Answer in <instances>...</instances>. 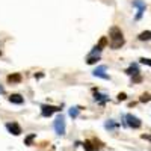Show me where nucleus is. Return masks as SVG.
<instances>
[{"label":"nucleus","mask_w":151,"mask_h":151,"mask_svg":"<svg viewBox=\"0 0 151 151\" xmlns=\"http://www.w3.org/2000/svg\"><path fill=\"white\" fill-rule=\"evenodd\" d=\"M109 36H110V40H112L110 47H112L113 50H118L119 47L124 45V38H122V32H121L119 27H110Z\"/></svg>","instance_id":"obj_1"},{"label":"nucleus","mask_w":151,"mask_h":151,"mask_svg":"<svg viewBox=\"0 0 151 151\" xmlns=\"http://www.w3.org/2000/svg\"><path fill=\"white\" fill-rule=\"evenodd\" d=\"M53 127H55L56 134H59V136L65 134V118L62 116V115H59V116L55 119V122H53Z\"/></svg>","instance_id":"obj_2"},{"label":"nucleus","mask_w":151,"mask_h":151,"mask_svg":"<svg viewBox=\"0 0 151 151\" xmlns=\"http://www.w3.org/2000/svg\"><path fill=\"white\" fill-rule=\"evenodd\" d=\"M62 109L60 107H56V106H50V104H41V115L44 118H48L52 116L55 112H60Z\"/></svg>","instance_id":"obj_3"},{"label":"nucleus","mask_w":151,"mask_h":151,"mask_svg":"<svg viewBox=\"0 0 151 151\" xmlns=\"http://www.w3.org/2000/svg\"><path fill=\"white\" fill-rule=\"evenodd\" d=\"M124 118L127 119V125H129V127H132V129H139L141 125H142L141 119L137 118V116H134V115H132V113H129V115H125Z\"/></svg>","instance_id":"obj_4"},{"label":"nucleus","mask_w":151,"mask_h":151,"mask_svg":"<svg viewBox=\"0 0 151 151\" xmlns=\"http://www.w3.org/2000/svg\"><path fill=\"white\" fill-rule=\"evenodd\" d=\"M133 6L137 8V14H136V20H141L142 18V14H144V11H145V3L142 2V0H133Z\"/></svg>","instance_id":"obj_5"},{"label":"nucleus","mask_w":151,"mask_h":151,"mask_svg":"<svg viewBox=\"0 0 151 151\" xmlns=\"http://www.w3.org/2000/svg\"><path fill=\"white\" fill-rule=\"evenodd\" d=\"M6 130L11 133V134H14V136H18V134H21V127L17 124V122H6Z\"/></svg>","instance_id":"obj_6"},{"label":"nucleus","mask_w":151,"mask_h":151,"mask_svg":"<svg viewBox=\"0 0 151 151\" xmlns=\"http://www.w3.org/2000/svg\"><path fill=\"white\" fill-rule=\"evenodd\" d=\"M92 74L95 76V77L104 79V80H110V79H109V76L106 74V67H104V65H100V67H97V68L92 71Z\"/></svg>","instance_id":"obj_7"},{"label":"nucleus","mask_w":151,"mask_h":151,"mask_svg":"<svg viewBox=\"0 0 151 151\" xmlns=\"http://www.w3.org/2000/svg\"><path fill=\"white\" fill-rule=\"evenodd\" d=\"M8 100H9V103H12V104H23V101H24V98L20 94H11Z\"/></svg>","instance_id":"obj_8"},{"label":"nucleus","mask_w":151,"mask_h":151,"mask_svg":"<svg viewBox=\"0 0 151 151\" xmlns=\"http://www.w3.org/2000/svg\"><path fill=\"white\" fill-rule=\"evenodd\" d=\"M94 100H95V101H98L100 104H104V103L107 101V100H109V97H107L106 94H100V92H95V94H94Z\"/></svg>","instance_id":"obj_9"},{"label":"nucleus","mask_w":151,"mask_h":151,"mask_svg":"<svg viewBox=\"0 0 151 151\" xmlns=\"http://www.w3.org/2000/svg\"><path fill=\"white\" fill-rule=\"evenodd\" d=\"M125 73H127L129 76H134L136 77V76H139V67H137L136 64H132L127 70H125Z\"/></svg>","instance_id":"obj_10"},{"label":"nucleus","mask_w":151,"mask_h":151,"mask_svg":"<svg viewBox=\"0 0 151 151\" xmlns=\"http://www.w3.org/2000/svg\"><path fill=\"white\" fill-rule=\"evenodd\" d=\"M8 82H11V83H20V82H21V74H20V73L9 74V76H8Z\"/></svg>","instance_id":"obj_11"},{"label":"nucleus","mask_w":151,"mask_h":151,"mask_svg":"<svg viewBox=\"0 0 151 151\" xmlns=\"http://www.w3.org/2000/svg\"><path fill=\"white\" fill-rule=\"evenodd\" d=\"M79 112H80V107H79V106H73V107H70V110H68V115L74 119V118L79 116Z\"/></svg>","instance_id":"obj_12"},{"label":"nucleus","mask_w":151,"mask_h":151,"mask_svg":"<svg viewBox=\"0 0 151 151\" xmlns=\"http://www.w3.org/2000/svg\"><path fill=\"white\" fill-rule=\"evenodd\" d=\"M116 127H118V124L113 121V119H107V121L104 122V129H106V130H115Z\"/></svg>","instance_id":"obj_13"},{"label":"nucleus","mask_w":151,"mask_h":151,"mask_svg":"<svg viewBox=\"0 0 151 151\" xmlns=\"http://www.w3.org/2000/svg\"><path fill=\"white\" fill-rule=\"evenodd\" d=\"M137 38H139L141 41H151V32H150V30L141 32V33H139V36H137Z\"/></svg>","instance_id":"obj_14"},{"label":"nucleus","mask_w":151,"mask_h":151,"mask_svg":"<svg viewBox=\"0 0 151 151\" xmlns=\"http://www.w3.org/2000/svg\"><path fill=\"white\" fill-rule=\"evenodd\" d=\"M97 60H98V56H97V55H89V56H88V59H86V62H88L89 65L95 64Z\"/></svg>","instance_id":"obj_15"},{"label":"nucleus","mask_w":151,"mask_h":151,"mask_svg":"<svg viewBox=\"0 0 151 151\" xmlns=\"http://www.w3.org/2000/svg\"><path fill=\"white\" fill-rule=\"evenodd\" d=\"M35 137H36V134H33V133H32V134H29V136L26 137V139H24V144H26V145H30V144H32V141L35 139Z\"/></svg>","instance_id":"obj_16"},{"label":"nucleus","mask_w":151,"mask_h":151,"mask_svg":"<svg viewBox=\"0 0 151 151\" xmlns=\"http://www.w3.org/2000/svg\"><path fill=\"white\" fill-rule=\"evenodd\" d=\"M150 100H151V95H150V94H144V95L139 98V101H141V103H147V101H150Z\"/></svg>","instance_id":"obj_17"},{"label":"nucleus","mask_w":151,"mask_h":151,"mask_svg":"<svg viewBox=\"0 0 151 151\" xmlns=\"http://www.w3.org/2000/svg\"><path fill=\"white\" fill-rule=\"evenodd\" d=\"M83 147H85L86 151H94V147H92V144H91L89 141H86V142L83 144Z\"/></svg>","instance_id":"obj_18"},{"label":"nucleus","mask_w":151,"mask_h":151,"mask_svg":"<svg viewBox=\"0 0 151 151\" xmlns=\"http://www.w3.org/2000/svg\"><path fill=\"white\" fill-rule=\"evenodd\" d=\"M106 44H107V38H106V36H103V38H101V40H100V42H98L97 45H98L100 48H103V47H104Z\"/></svg>","instance_id":"obj_19"},{"label":"nucleus","mask_w":151,"mask_h":151,"mask_svg":"<svg viewBox=\"0 0 151 151\" xmlns=\"http://www.w3.org/2000/svg\"><path fill=\"white\" fill-rule=\"evenodd\" d=\"M139 62H141V64H144V65H148V67H151V59L141 58V59H139Z\"/></svg>","instance_id":"obj_20"},{"label":"nucleus","mask_w":151,"mask_h":151,"mask_svg":"<svg viewBox=\"0 0 151 151\" xmlns=\"http://www.w3.org/2000/svg\"><path fill=\"white\" fill-rule=\"evenodd\" d=\"M125 98H127V95H125L124 92H121V94H118V100H119V101H124V100Z\"/></svg>","instance_id":"obj_21"},{"label":"nucleus","mask_w":151,"mask_h":151,"mask_svg":"<svg viewBox=\"0 0 151 151\" xmlns=\"http://www.w3.org/2000/svg\"><path fill=\"white\" fill-rule=\"evenodd\" d=\"M141 76H136V77H133V83H137V82H141Z\"/></svg>","instance_id":"obj_22"},{"label":"nucleus","mask_w":151,"mask_h":151,"mask_svg":"<svg viewBox=\"0 0 151 151\" xmlns=\"http://www.w3.org/2000/svg\"><path fill=\"white\" fill-rule=\"evenodd\" d=\"M142 139H147V141L151 142V136H150V134H142Z\"/></svg>","instance_id":"obj_23"},{"label":"nucleus","mask_w":151,"mask_h":151,"mask_svg":"<svg viewBox=\"0 0 151 151\" xmlns=\"http://www.w3.org/2000/svg\"><path fill=\"white\" fill-rule=\"evenodd\" d=\"M0 94H5V88L3 86H0Z\"/></svg>","instance_id":"obj_24"}]
</instances>
